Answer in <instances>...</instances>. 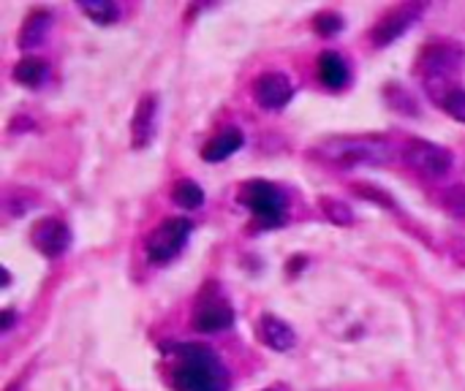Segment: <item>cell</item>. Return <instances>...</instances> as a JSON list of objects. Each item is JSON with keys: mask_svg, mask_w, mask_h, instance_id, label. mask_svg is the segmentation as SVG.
I'll return each instance as SVG.
<instances>
[{"mask_svg": "<svg viewBox=\"0 0 465 391\" xmlns=\"http://www.w3.org/2000/svg\"><path fill=\"white\" fill-rule=\"evenodd\" d=\"M171 353L177 356V367L171 372L177 391H226V367L210 345L180 343L171 348Z\"/></svg>", "mask_w": 465, "mask_h": 391, "instance_id": "6da1fadb", "label": "cell"}, {"mask_svg": "<svg viewBox=\"0 0 465 391\" xmlns=\"http://www.w3.org/2000/svg\"><path fill=\"white\" fill-rule=\"evenodd\" d=\"M316 155L332 166H384L395 158L392 144L382 136H329L316 147Z\"/></svg>", "mask_w": 465, "mask_h": 391, "instance_id": "7a4b0ae2", "label": "cell"}, {"mask_svg": "<svg viewBox=\"0 0 465 391\" xmlns=\"http://www.w3.org/2000/svg\"><path fill=\"white\" fill-rule=\"evenodd\" d=\"M419 74L425 79V87L435 104L454 87V74L465 65V52L452 41H433L419 55Z\"/></svg>", "mask_w": 465, "mask_h": 391, "instance_id": "3957f363", "label": "cell"}, {"mask_svg": "<svg viewBox=\"0 0 465 391\" xmlns=\"http://www.w3.org/2000/svg\"><path fill=\"white\" fill-rule=\"evenodd\" d=\"M242 204L250 210L261 229H275L286 223V196L272 182L253 179L242 187Z\"/></svg>", "mask_w": 465, "mask_h": 391, "instance_id": "277c9868", "label": "cell"}, {"mask_svg": "<svg viewBox=\"0 0 465 391\" xmlns=\"http://www.w3.org/2000/svg\"><path fill=\"white\" fill-rule=\"evenodd\" d=\"M191 229H194L191 221H185V218H166V221L147 237L145 250H147L150 264L163 266V264L174 261V256H180L182 248H185V242H189Z\"/></svg>", "mask_w": 465, "mask_h": 391, "instance_id": "5b68a950", "label": "cell"}, {"mask_svg": "<svg viewBox=\"0 0 465 391\" xmlns=\"http://www.w3.org/2000/svg\"><path fill=\"white\" fill-rule=\"evenodd\" d=\"M406 161L414 171H419L422 177H430V179H438V177L449 174V169H452V152L433 142H425V139H414L406 144Z\"/></svg>", "mask_w": 465, "mask_h": 391, "instance_id": "8992f818", "label": "cell"}, {"mask_svg": "<svg viewBox=\"0 0 465 391\" xmlns=\"http://www.w3.org/2000/svg\"><path fill=\"white\" fill-rule=\"evenodd\" d=\"M422 12H425V4H400V6H395L392 12H387L376 22L373 33H370V36H373V44L376 47L395 44L403 33H408L417 25V20L422 17Z\"/></svg>", "mask_w": 465, "mask_h": 391, "instance_id": "52a82bcc", "label": "cell"}, {"mask_svg": "<svg viewBox=\"0 0 465 391\" xmlns=\"http://www.w3.org/2000/svg\"><path fill=\"white\" fill-rule=\"evenodd\" d=\"M253 90H256V101L269 112L284 109L294 95V87L286 74H264L256 79Z\"/></svg>", "mask_w": 465, "mask_h": 391, "instance_id": "ba28073f", "label": "cell"}, {"mask_svg": "<svg viewBox=\"0 0 465 391\" xmlns=\"http://www.w3.org/2000/svg\"><path fill=\"white\" fill-rule=\"evenodd\" d=\"M68 242H71V231L60 218H44L33 226V245L49 258L63 256Z\"/></svg>", "mask_w": 465, "mask_h": 391, "instance_id": "9c48e42d", "label": "cell"}, {"mask_svg": "<svg viewBox=\"0 0 465 391\" xmlns=\"http://www.w3.org/2000/svg\"><path fill=\"white\" fill-rule=\"evenodd\" d=\"M155 115H158V98L155 95H142V101L134 112V120H131V144H134V150H145L153 142Z\"/></svg>", "mask_w": 465, "mask_h": 391, "instance_id": "30bf717a", "label": "cell"}, {"mask_svg": "<svg viewBox=\"0 0 465 391\" xmlns=\"http://www.w3.org/2000/svg\"><path fill=\"white\" fill-rule=\"evenodd\" d=\"M194 326L205 335L226 332L229 326H234V310L226 302H205L194 316Z\"/></svg>", "mask_w": 465, "mask_h": 391, "instance_id": "8fae6325", "label": "cell"}, {"mask_svg": "<svg viewBox=\"0 0 465 391\" xmlns=\"http://www.w3.org/2000/svg\"><path fill=\"white\" fill-rule=\"evenodd\" d=\"M259 337H261V343H264L267 348L281 351V353H284V351H292L294 343H297L294 329H292L286 321L275 318V316H264V318L259 321Z\"/></svg>", "mask_w": 465, "mask_h": 391, "instance_id": "7c38bea8", "label": "cell"}, {"mask_svg": "<svg viewBox=\"0 0 465 391\" xmlns=\"http://www.w3.org/2000/svg\"><path fill=\"white\" fill-rule=\"evenodd\" d=\"M242 142H245V136H242V131L240 128H234V126H229V128H224L218 136H213L207 144H205V150H202V158L207 161V163H218V161H226L229 155H234L240 147H242Z\"/></svg>", "mask_w": 465, "mask_h": 391, "instance_id": "4fadbf2b", "label": "cell"}, {"mask_svg": "<svg viewBox=\"0 0 465 391\" xmlns=\"http://www.w3.org/2000/svg\"><path fill=\"white\" fill-rule=\"evenodd\" d=\"M49 28H52V14L44 12V9H36L28 14V20L22 22V30H20V49H36L44 44V39L49 36Z\"/></svg>", "mask_w": 465, "mask_h": 391, "instance_id": "5bb4252c", "label": "cell"}, {"mask_svg": "<svg viewBox=\"0 0 465 391\" xmlns=\"http://www.w3.org/2000/svg\"><path fill=\"white\" fill-rule=\"evenodd\" d=\"M316 71H319V82L324 87H332V90L343 87L348 79V65L338 52H321L316 60Z\"/></svg>", "mask_w": 465, "mask_h": 391, "instance_id": "9a60e30c", "label": "cell"}, {"mask_svg": "<svg viewBox=\"0 0 465 391\" xmlns=\"http://www.w3.org/2000/svg\"><path fill=\"white\" fill-rule=\"evenodd\" d=\"M79 12L101 28L118 22V17H120V9H118V4H112V0H87V4H79Z\"/></svg>", "mask_w": 465, "mask_h": 391, "instance_id": "2e32d148", "label": "cell"}, {"mask_svg": "<svg viewBox=\"0 0 465 391\" xmlns=\"http://www.w3.org/2000/svg\"><path fill=\"white\" fill-rule=\"evenodd\" d=\"M14 82L25 84V87H39L47 76V63L39 60V57H22L17 65H14Z\"/></svg>", "mask_w": 465, "mask_h": 391, "instance_id": "e0dca14e", "label": "cell"}, {"mask_svg": "<svg viewBox=\"0 0 465 391\" xmlns=\"http://www.w3.org/2000/svg\"><path fill=\"white\" fill-rule=\"evenodd\" d=\"M171 199L182 210H197V207L205 204V190L197 182H191V179H180L174 185V190H171Z\"/></svg>", "mask_w": 465, "mask_h": 391, "instance_id": "ac0fdd59", "label": "cell"}, {"mask_svg": "<svg viewBox=\"0 0 465 391\" xmlns=\"http://www.w3.org/2000/svg\"><path fill=\"white\" fill-rule=\"evenodd\" d=\"M441 109L454 117L457 123H465V87L454 84L443 98H441Z\"/></svg>", "mask_w": 465, "mask_h": 391, "instance_id": "d6986e66", "label": "cell"}, {"mask_svg": "<svg viewBox=\"0 0 465 391\" xmlns=\"http://www.w3.org/2000/svg\"><path fill=\"white\" fill-rule=\"evenodd\" d=\"M441 204L452 218L465 221V185H452L449 190H443Z\"/></svg>", "mask_w": 465, "mask_h": 391, "instance_id": "ffe728a7", "label": "cell"}, {"mask_svg": "<svg viewBox=\"0 0 465 391\" xmlns=\"http://www.w3.org/2000/svg\"><path fill=\"white\" fill-rule=\"evenodd\" d=\"M313 30H316L319 36L329 39V36H335V33L343 30V17L335 14V12H319V14L313 17Z\"/></svg>", "mask_w": 465, "mask_h": 391, "instance_id": "44dd1931", "label": "cell"}, {"mask_svg": "<svg viewBox=\"0 0 465 391\" xmlns=\"http://www.w3.org/2000/svg\"><path fill=\"white\" fill-rule=\"evenodd\" d=\"M321 210H324V215L332 221V223H340V226H348L351 221H354V213L346 207V204H340V202H335V199H324L321 202Z\"/></svg>", "mask_w": 465, "mask_h": 391, "instance_id": "7402d4cb", "label": "cell"}, {"mask_svg": "<svg viewBox=\"0 0 465 391\" xmlns=\"http://www.w3.org/2000/svg\"><path fill=\"white\" fill-rule=\"evenodd\" d=\"M354 190L362 193V199H367V202H376V204H382V207H395V202L387 199V193H382V190H376V187H370V185H354Z\"/></svg>", "mask_w": 465, "mask_h": 391, "instance_id": "603a6c76", "label": "cell"}, {"mask_svg": "<svg viewBox=\"0 0 465 391\" xmlns=\"http://www.w3.org/2000/svg\"><path fill=\"white\" fill-rule=\"evenodd\" d=\"M14 310H4V313H0V329H4V332H9L12 326H14Z\"/></svg>", "mask_w": 465, "mask_h": 391, "instance_id": "cb8c5ba5", "label": "cell"}, {"mask_svg": "<svg viewBox=\"0 0 465 391\" xmlns=\"http://www.w3.org/2000/svg\"><path fill=\"white\" fill-rule=\"evenodd\" d=\"M267 391H277V388H267Z\"/></svg>", "mask_w": 465, "mask_h": 391, "instance_id": "d4e9b609", "label": "cell"}]
</instances>
